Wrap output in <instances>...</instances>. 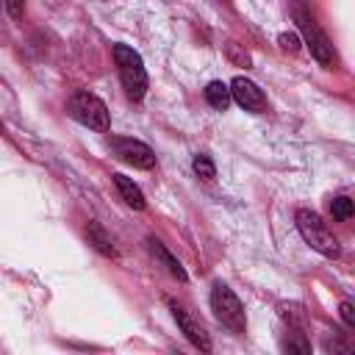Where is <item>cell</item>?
<instances>
[{
    "instance_id": "6da1fadb",
    "label": "cell",
    "mask_w": 355,
    "mask_h": 355,
    "mask_svg": "<svg viewBox=\"0 0 355 355\" xmlns=\"http://www.w3.org/2000/svg\"><path fill=\"white\" fill-rule=\"evenodd\" d=\"M288 8H291V19L297 22V31H300L305 47L311 50V55H313L322 67H333V64H336L333 44H330V39L324 36V31L319 28V22H316V17L311 14L308 3H305V0H288Z\"/></svg>"
},
{
    "instance_id": "7a4b0ae2",
    "label": "cell",
    "mask_w": 355,
    "mask_h": 355,
    "mask_svg": "<svg viewBox=\"0 0 355 355\" xmlns=\"http://www.w3.org/2000/svg\"><path fill=\"white\" fill-rule=\"evenodd\" d=\"M294 222H297V230H300L302 241H305L311 250H316V252L324 255V258H338V255H341V247H338L336 236L330 233V227L322 222V216H319L316 211L300 208V211L294 214Z\"/></svg>"
},
{
    "instance_id": "3957f363",
    "label": "cell",
    "mask_w": 355,
    "mask_h": 355,
    "mask_svg": "<svg viewBox=\"0 0 355 355\" xmlns=\"http://www.w3.org/2000/svg\"><path fill=\"white\" fill-rule=\"evenodd\" d=\"M111 53H114V64H116V72H119L125 94L130 100H141L144 92H147V72H144L141 55L128 44H114Z\"/></svg>"
},
{
    "instance_id": "277c9868",
    "label": "cell",
    "mask_w": 355,
    "mask_h": 355,
    "mask_svg": "<svg viewBox=\"0 0 355 355\" xmlns=\"http://www.w3.org/2000/svg\"><path fill=\"white\" fill-rule=\"evenodd\" d=\"M208 302H211L214 316H216L227 330H233V333H244V330H247V313H244V305H241V300L236 297V291H233L227 283L216 280V283L211 286V297H208Z\"/></svg>"
},
{
    "instance_id": "5b68a950",
    "label": "cell",
    "mask_w": 355,
    "mask_h": 355,
    "mask_svg": "<svg viewBox=\"0 0 355 355\" xmlns=\"http://www.w3.org/2000/svg\"><path fill=\"white\" fill-rule=\"evenodd\" d=\"M67 111H69V116L75 122H80V125H86V128H92L97 133H105L111 128L108 105L92 92H75L69 97V103H67Z\"/></svg>"
},
{
    "instance_id": "8992f818",
    "label": "cell",
    "mask_w": 355,
    "mask_h": 355,
    "mask_svg": "<svg viewBox=\"0 0 355 355\" xmlns=\"http://www.w3.org/2000/svg\"><path fill=\"white\" fill-rule=\"evenodd\" d=\"M108 147H111V153L119 161H125V164H130L136 169H153L155 166L153 147L144 144V141H139V139H130V136H108Z\"/></svg>"
},
{
    "instance_id": "52a82bcc",
    "label": "cell",
    "mask_w": 355,
    "mask_h": 355,
    "mask_svg": "<svg viewBox=\"0 0 355 355\" xmlns=\"http://www.w3.org/2000/svg\"><path fill=\"white\" fill-rule=\"evenodd\" d=\"M166 305H169V313H172L175 324L180 327V333H183L200 352H211V336H208V330H205L183 305H178L175 300H166Z\"/></svg>"
},
{
    "instance_id": "ba28073f",
    "label": "cell",
    "mask_w": 355,
    "mask_h": 355,
    "mask_svg": "<svg viewBox=\"0 0 355 355\" xmlns=\"http://www.w3.org/2000/svg\"><path fill=\"white\" fill-rule=\"evenodd\" d=\"M230 97L244 108V111H252V114H263L266 111V94L258 89V83H252L250 78L239 75L233 78L230 83Z\"/></svg>"
},
{
    "instance_id": "9c48e42d",
    "label": "cell",
    "mask_w": 355,
    "mask_h": 355,
    "mask_svg": "<svg viewBox=\"0 0 355 355\" xmlns=\"http://www.w3.org/2000/svg\"><path fill=\"white\" fill-rule=\"evenodd\" d=\"M114 178V186H116V191H119V197L133 208V211H144V205H147V200H144V194H141V189L133 183V178H128V175H122V172H114L111 175Z\"/></svg>"
},
{
    "instance_id": "30bf717a",
    "label": "cell",
    "mask_w": 355,
    "mask_h": 355,
    "mask_svg": "<svg viewBox=\"0 0 355 355\" xmlns=\"http://www.w3.org/2000/svg\"><path fill=\"white\" fill-rule=\"evenodd\" d=\"M147 244H150V252H153V255H155V258L164 263V269H166L172 277H178L180 283H186V280H189V275H186V269L180 266V261H178V258H175V255H172V252H169V250H166V247H164L158 239H150Z\"/></svg>"
},
{
    "instance_id": "8fae6325",
    "label": "cell",
    "mask_w": 355,
    "mask_h": 355,
    "mask_svg": "<svg viewBox=\"0 0 355 355\" xmlns=\"http://www.w3.org/2000/svg\"><path fill=\"white\" fill-rule=\"evenodd\" d=\"M205 100H208L211 108L225 111V108L233 103V97H230V86L222 83V80H211V83L205 86Z\"/></svg>"
},
{
    "instance_id": "7c38bea8",
    "label": "cell",
    "mask_w": 355,
    "mask_h": 355,
    "mask_svg": "<svg viewBox=\"0 0 355 355\" xmlns=\"http://www.w3.org/2000/svg\"><path fill=\"white\" fill-rule=\"evenodd\" d=\"M86 236H89V244H94L97 252H103V255H108V258L116 255V247H114L111 236H108L97 222H89V225H86Z\"/></svg>"
},
{
    "instance_id": "4fadbf2b",
    "label": "cell",
    "mask_w": 355,
    "mask_h": 355,
    "mask_svg": "<svg viewBox=\"0 0 355 355\" xmlns=\"http://www.w3.org/2000/svg\"><path fill=\"white\" fill-rule=\"evenodd\" d=\"M330 214H333V219H338V222H347L352 214H355V205H352V200L349 197H333L330 200Z\"/></svg>"
},
{
    "instance_id": "5bb4252c",
    "label": "cell",
    "mask_w": 355,
    "mask_h": 355,
    "mask_svg": "<svg viewBox=\"0 0 355 355\" xmlns=\"http://www.w3.org/2000/svg\"><path fill=\"white\" fill-rule=\"evenodd\" d=\"M225 55L230 58V64H236V67H252V58H250V53L241 47V44H236V42H227L225 44Z\"/></svg>"
},
{
    "instance_id": "9a60e30c",
    "label": "cell",
    "mask_w": 355,
    "mask_h": 355,
    "mask_svg": "<svg viewBox=\"0 0 355 355\" xmlns=\"http://www.w3.org/2000/svg\"><path fill=\"white\" fill-rule=\"evenodd\" d=\"M191 169H194V175L197 178H202V180H214L216 178V166H214V161L208 158V155H194V161H191Z\"/></svg>"
},
{
    "instance_id": "2e32d148",
    "label": "cell",
    "mask_w": 355,
    "mask_h": 355,
    "mask_svg": "<svg viewBox=\"0 0 355 355\" xmlns=\"http://www.w3.org/2000/svg\"><path fill=\"white\" fill-rule=\"evenodd\" d=\"M277 44H280L283 50H288V53H297V50H300V36H297V33H280V36H277Z\"/></svg>"
},
{
    "instance_id": "e0dca14e",
    "label": "cell",
    "mask_w": 355,
    "mask_h": 355,
    "mask_svg": "<svg viewBox=\"0 0 355 355\" xmlns=\"http://www.w3.org/2000/svg\"><path fill=\"white\" fill-rule=\"evenodd\" d=\"M283 349H286V352H302V355H308V352H311V344H308L302 336H297V338L286 341V344H283Z\"/></svg>"
},
{
    "instance_id": "ac0fdd59",
    "label": "cell",
    "mask_w": 355,
    "mask_h": 355,
    "mask_svg": "<svg viewBox=\"0 0 355 355\" xmlns=\"http://www.w3.org/2000/svg\"><path fill=\"white\" fill-rule=\"evenodd\" d=\"M338 313H341V322H344L347 327H355V305H352V302L344 300V302L338 305Z\"/></svg>"
},
{
    "instance_id": "d6986e66",
    "label": "cell",
    "mask_w": 355,
    "mask_h": 355,
    "mask_svg": "<svg viewBox=\"0 0 355 355\" xmlns=\"http://www.w3.org/2000/svg\"><path fill=\"white\" fill-rule=\"evenodd\" d=\"M3 6L8 8V14H11L14 19H19V17H22V11H25V6H22V0H3Z\"/></svg>"
},
{
    "instance_id": "ffe728a7",
    "label": "cell",
    "mask_w": 355,
    "mask_h": 355,
    "mask_svg": "<svg viewBox=\"0 0 355 355\" xmlns=\"http://www.w3.org/2000/svg\"><path fill=\"white\" fill-rule=\"evenodd\" d=\"M0 133H3V122H0Z\"/></svg>"
}]
</instances>
